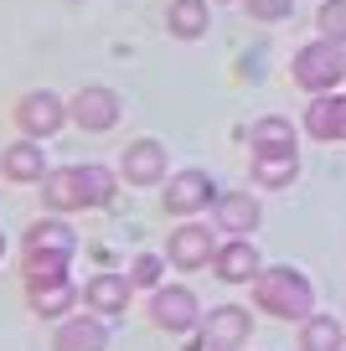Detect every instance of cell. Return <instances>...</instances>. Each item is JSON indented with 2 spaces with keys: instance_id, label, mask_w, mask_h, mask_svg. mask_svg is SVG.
Listing matches in <instances>:
<instances>
[{
  "instance_id": "16",
  "label": "cell",
  "mask_w": 346,
  "mask_h": 351,
  "mask_svg": "<svg viewBox=\"0 0 346 351\" xmlns=\"http://www.w3.org/2000/svg\"><path fill=\"white\" fill-rule=\"evenodd\" d=\"M108 346V326H104V315H93L88 310L83 320H57V330H52V351H104Z\"/></svg>"
},
{
  "instance_id": "27",
  "label": "cell",
  "mask_w": 346,
  "mask_h": 351,
  "mask_svg": "<svg viewBox=\"0 0 346 351\" xmlns=\"http://www.w3.org/2000/svg\"><path fill=\"white\" fill-rule=\"evenodd\" d=\"M243 11H249L253 21H284V16L295 11V0H243Z\"/></svg>"
},
{
  "instance_id": "28",
  "label": "cell",
  "mask_w": 346,
  "mask_h": 351,
  "mask_svg": "<svg viewBox=\"0 0 346 351\" xmlns=\"http://www.w3.org/2000/svg\"><path fill=\"white\" fill-rule=\"evenodd\" d=\"M0 258H5V232H0Z\"/></svg>"
},
{
  "instance_id": "13",
  "label": "cell",
  "mask_w": 346,
  "mask_h": 351,
  "mask_svg": "<svg viewBox=\"0 0 346 351\" xmlns=\"http://www.w3.org/2000/svg\"><path fill=\"white\" fill-rule=\"evenodd\" d=\"M130 295H135V279L130 274H93L83 285V305L93 310V315H104V320L124 315V310H130Z\"/></svg>"
},
{
  "instance_id": "23",
  "label": "cell",
  "mask_w": 346,
  "mask_h": 351,
  "mask_svg": "<svg viewBox=\"0 0 346 351\" xmlns=\"http://www.w3.org/2000/svg\"><path fill=\"white\" fill-rule=\"evenodd\" d=\"M83 186H88V207H108L119 191V176L108 165H83Z\"/></svg>"
},
{
  "instance_id": "3",
  "label": "cell",
  "mask_w": 346,
  "mask_h": 351,
  "mask_svg": "<svg viewBox=\"0 0 346 351\" xmlns=\"http://www.w3.org/2000/svg\"><path fill=\"white\" fill-rule=\"evenodd\" d=\"M67 119H73V109H67L57 93H47V88H32V93H21V104H16V130H21L26 140H52Z\"/></svg>"
},
{
  "instance_id": "1",
  "label": "cell",
  "mask_w": 346,
  "mask_h": 351,
  "mask_svg": "<svg viewBox=\"0 0 346 351\" xmlns=\"http://www.w3.org/2000/svg\"><path fill=\"white\" fill-rule=\"evenodd\" d=\"M253 305L274 320H305L315 310V285L290 263H274L253 279Z\"/></svg>"
},
{
  "instance_id": "22",
  "label": "cell",
  "mask_w": 346,
  "mask_h": 351,
  "mask_svg": "<svg viewBox=\"0 0 346 351\" xmlns=\"http://www.w3.org/2000/svg\"><path fill=\"white\" fill-rule=\"evenodd\" d=\"M249 145L253 150H295V124L279 119V114H269V119H259L249 130Z\"/></svg>"
},
{
  "instance_id": "4",
  "label": "cell",
  "mask_w": 346,
  "mask_h": 351,
  "mask_svg": "<svg viewBox=\"0 0 346 351\" xmlns=\"http://www.w3.org/2000/svg\"><path fill=\"white\" fill-rule=\"evenodd\" d=\"M202 346L207 351H243L253 336V315L243 305H212V315H202Z\"/></svg>"
},
{
  "instance_id": "12",
  "label": "cell",
  "mask_w": 346,
  "mask_h": 351,
  "mask_svg": "<svg viewBox=\"0 0 346 351\" xmlns=\"http://www.w3.org/2000/svg\"><path fill=\"white\" fill-rule=\"evenodd\" d=\"M212 274L222 279V285H253V279L264 274L259 248H253L249 238H227L222 248H217V258H212Z\"/></svg>"
},
{
  "instance_id": "14",
  "label": "cell",
  "mask_w": 346,
  "mask_h": 351,
  "mask_svg": "<svg viewBox=\"0 0 346 351\" xmlns=\"http://www.w3.org/2000/svg\"><path fill=\"white\" fill-rule=\"evenodd\" d=\"M26 300H32V310L42 320H62L67 310L83 300V289H78L67 274H57V279H26Z\"/></svg>"
},
{
  "instance_id": "9",
  "label": "cell",
  "mask_w": 346,
  "mask_h": 351,
  "mask_svg": "<svg viewBox=\"0 0 346 351\" xmlns=\"http://www.w3.org/2000/svg\"><path fill=\"white\" fill-rule=\"evenodd\" d=\"M212 222H217V232H227V238H249V232L264 222V207H259V197H249V191H217Z\"/></svg>"
},
{
  "instance_id": "19",
  "label": "cell",
  "mask_w": 346,
  "mask_h": 351,
  "mask_svg": "<svg viewBox=\"0 0 346 351\" xmlns=\"http://www.w3.org/2000/svg\"><path fill=\"white\" fill-rule=\"evenodd\" d=\"M21 248H32V253H67V258H73V253H78V232L67 228L57 212H47L42 222H32V228H26Z\"/></svg>"
},
{
  "instance_id": "5",
  "label": "cell",
  "mask_w": 346,
  "mask_h": 351,
  "mask_svg": "<svg viewBox=\"0 0 346 351\" xmlns=\"http://www.w3.org/2000/svg\"><path fill=\"white\" fill-rule=\"evenodd\" d=\"M150 320L161 330H171V336H186V330L202 326V305H196V295L186 285H161L150 295Z\"/></svg>"
},
{
  "instance_id": "21",
  "label": "cell",
  "mask_w": 346,
  "mask_h": 351,
  "mask_svg": "<svg viewBox=\"0 0 346 351\" xmlns=\"http://www.w3.org/2000/svg\"><path fill=\"white\" fill-rule=\"evenodd\" d=\"M165 32L176 42H196L207 32V0H171L165 5Z\"/></svg>"
},
{
  "instance_id": "15",
  "label": "cell",
  "mask_w": 346,
  "mask_h": 351,
  "mask_svg": "<svg viewBox=\"0 0 346 351\" xmlns=\"http://www.w3.org/2000/svg\"><path fill=\"white\" fill-rule=\"evenodd\" d=\"M305 134L310 140H346V93H315L305 109Z\"/></svg>"
},
{
  "instance_id": "7",
  "label": "cell",
  "mask_w": 346,
  "mask_h": 351,
  "mask_svg": "<svg viewBox=\"0 0 346 351\" xmlns=\"http://www.w3.org/2000/svg\"><path fill=\"white\" fill-rule=\"evenodd\" d=\"M67 109H73V124H78V130L104 134V130H114V124H119V93H114V88H104V83H88L83 93L67 104Z\"/></svg>"
},
{
  "instance_id": "20",
  "label": "cell",
  "mask_w": 346,
  "mask_h": 351,
  "mask_svg": "<svg viewBox=\"0 0 346 351\" xmlns=\"http://www.w3.org/2000/svg\"><path fill=\"white\" fill-rule=\"evenodd\" d=\"M300 351H346V326L336 315H305L300 320Z\"/></svg>"
},
{
  "instance_id": "10",
  "label": "cell",
  "mask_w": 346,
  "mask_h": 351,
  "mask_svg": "<svg viewBox=\"0 0 346 351\" xmlns=\"http://www.w3.org/2000/svg\"><path fill=\"white\" fill-rule=\"evenodd\" d=\"M42 207L57 212V217H67V212H83V207H88L83 165H57V171H47V181H42Z\"/></svg>"
},
{
  "instance_id": "18",
  "label": "cell",
  "mask_w": 346,
  "mask_h": 351,
  "mask_svg": "<svg viewBox=\"0 0 346 351\" xmlns=\"http://www.w3.org/2000/svg\"><path fill=\"white\" fill-rule=\"evenodd\" d=\"M295 176H300V150H253V186L279 191L295 186Z\"/></svg>"
},
{
  "instance_id": "24",
  "label": "cell",
  "mask_w": 346,
  "mask_h": 351,
  "mask_svg": "<svg viewBox=\"0 0 346 351\" xmlns=\"http://www.w3.org/2000/svg\"><path fill=\"white\" fill-rule=\"evenodd\" d=\"M21 274L26 279H57V274H67V253H32V248H21Z\"/></svg>"
},
{
  "instance_id": "26",
  "label": "cell",
  "mask_w": 346,
  "mask_h": 351,
  "mask_svg": "<svg viewBox=\"0 0 346 351\" xmlns=\"http://www.w3.org/2000/svg\"><path fill=\"white\" fill-rule=\"evenodd\" d=\"M161 269H165V258H161V253H140V258L130 263L135 289H161Z\"/></svg>"
},
{
  "instance_id": "11",
  "label": "cell",
  "mask_w": 346,
  "mask_h": 351,
  "mask_svg": "<svg viewBox=\"0 0 346 351\" xmlns=\"http://www.w3.org/2000/svg\"><path fill=\"white\" fill-rule=\"evenodd\" d=\"M119 181H130V186L165 181V145L161 140H130L119 155Z\"/></svg>"
},
{
  "instance_id": "2",
  "label": "cell",
  "mask_w": 346,
  "mask_h": 351,
  "mask_svg": "<svg viewBox=\"0 0 346 351\" xmlns=\"http://www.w3.org/2000/svg\"><path fill=\"white\" fill-rule=\"evenodd\" d=\"M295 83L305 88V93H336V83L346 77V47L341 42H325V36H315L310 47H300L295 52Z\"/></svg>"
},
{
  "instance_id": "25",
  "label": "cell",
  "mask_w": 346,
  "mask_h": 351,
  "mask_svg": "<svg viewBox=\"0 0 346 351\" xmlns=\"http://www.w3.org/2000/svg\"><path fill=\"white\" fill-rule=\"evenodd\" d=\"M315 32L325 42H341L346 47V0H321V11H315Z\"/></svg>"
},
{
  "instance_id": "17",
  "label": "cell",
  "mask_w": 346,
  "mask_h": 351,
  "mask_svg": "<svg viewBox=\"0 0 346 351\" xmlns=\"http://www.w3.org/2000/svg\"><path fill=\"white\" fill-rule=\"evenodd\" d=\"M0 171H5V181H16V186H32V181H47V155H42V140H16L5 145V155H0Z\"/></svg>"
},
{
  "instance_id": "8",
  "label": "cell",
  "mask_w": 346,
  "mask_h": 351,
  "mask_svg": "<svg viewBox=\"0 0 346 351\" xmlns=\"http://www.w3.org/2000/svg\"><path fill=\"white\" fill-rule=\"evenodd\" d=\"M217 248H222V243H212V228H202V222H181V228L171 232V243H165V258L192 274V269H207V263L217 258Z\"/></svg>"
},
{
  "instance_id": "6",
  "label": "cell",
  "mask_w": 346,
  "mask_h": 351,
  "mask_svg": "<svg viewBox=\"0 0 346 351\" xmlns=\"http://www.w3.org/2000/svg\"><path fill=\"white\" fill-rule=\"evenodd\" d=\"M165 212H171V217H192V212H202V207H212L217 202V186H212V176L207 171H176L171 181H165Z\"/></svg>"
}]
</instances>
